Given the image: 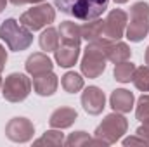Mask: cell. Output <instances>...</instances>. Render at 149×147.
Wrapping results in <instances>:
<instances>
[{
    "label": "cell",
    "instance_id": "obj_1",
    "mask_svg": "<svg viewBox=\"0 0 149 147\" xmlns=\"http://www.w3.org/2000/svg\"><path fill=\"white\" fill-rule=\"evenodd\" d=\"M109 47H111V40L104 37L87 43L83 55H81V62H80V69H81L83 76L94 80V78H99L104 73Z\"/></svg>",
    "mask_w": 149,
    "mask_h": 147
},
{
    "label": "cell",
    "instance_id": "obj_2",
    "mask_svg": "<svg viewBox=\"0 0 149 147\" xmlns=\"http://www.w3.org/2000/svg\"><path fill=\"white\" fill-rule=\"evenodd\" d=\"M54 5L80 21L99 19L109 5V0H54Z\"/></svg>",
    "mask_w": 149,
    "mask_h": 147
},
{
    "label": "cell",
    "instance_id": "obj_3",
    "mask_svg": "<svg viewBox=\"0 0 149 147\" xmlns=\"http://www.w3.org/2000/svg\"><path fill=\"white\" fill-rule=\"evenodd\" d=\"M0 38L2 42H5L9 50L23 52L33 43V31L19 21H16L14 17H9L0 24Z\"/></svg>",
    "mask_w": 149,
    "mask_h": 147
},
{
    "label": "cell",
    "instance_id": "obj_4",
    "mask_svg": "<svg viewBox=\"0 0 149 147\" xmlns=\"http://www.w3.org/2000/svg\"><path fill=\"white\" fill-rule=\"evenodd\" d=\"M127 130H128L127 118L121 112L113 111L111 114H108L102 119V123L95 128L94 135H95V139L102 140L104 146L108 147V146H111V144H116L118 140H121L123 135L127 133Z\"/></svg>",
    "mask_w": 149,
    "mask_h": 147
},
{
    "label": "cell",
    "instance_id": "obj_5",
    "mask_svg": "<svg viewBox=\"0 0 149 147\" xmlns=\"http://www.w3.org/2000/svg\"><path fill=\"white\" fill-rule=\"evenodd\" d=\"M149 33V3L135 2L130 7V23H127L125 35L130 42H142Z\"/></svg>",
    "mask_w": 149,
    "mask_h": 147
},
{
    "label": "cell",
    "instance_id": "obj_6",
    "mask_svg": "<svg viewBox=\"0 0 149 147\" xmlns=\"http://www.w3.org/2000/svg\"><path fill=\"white\" fill-rule=\"evenodd\" d=\"M31 80L23 73H10L3 85H2V95L7 102H12V104H17V102H23L30 92H31Z\"/></svg>",
    "mask_w": 149,
    "mask_h": 147
},
{
    "label": "cell",
    "instance_id": "obj_7",
    "mask_svg": "<svg viewBox=\"0 0 149 147\" xmlns=\"http://www.w3.org/2000/svg\"><path fill=\"white\" fill-rule=\"evenodd\" d=\"M54 21H56V9L50 3H45V2H42L35 7H31L30 10L23 12L21 17H19V23L24 24L31 31H38V30L49 26Z\"/></svg>",
    "mask_w": 149,
    "mask_h": 147
},
{
    "label": "cell",
    "instance_id": "obj_8",
    "mask_svg": "<svg viewBox=\"0 0 149 147\" xmlns=\"http://www.w3.org/2000/svg\"><path fill=\"white\" fill-rule=\"evenodd\" d=\"M5 135L12 142L26 144L35 135V125L28 118H12L5 125Z\"/></svg>",
    "mask_w": 149,
    "mask_h": 147
},
{
    "label": "cell",
    "instance_id": "obj_9",
    "mask_svg": "<svg viewBox=\"0 0 149 147\" xmlns=\"http://www.w3.org/2000/svg\"><path fill=\"white\" fill-rule=\"evenodd\" d=\"M127 23H128V14L121 9H113L104 19V38L111 42L121 40L127 30Z\"/></svg>",
    "mask_w": 149,
    "mask_h": 147
},
{
    "label": "cell",
    "instance_id": "obj_10",
    "mask_svg": "<svg viewBox=\"0 0 149 147\" xmlns=\"http://www.w3.org/2000/svg\"><path fill=\"white\" fill-rule=\"evenodd\" d=\"M81 106L87 114L97 116L106 107V95L99 87H87L81 94Z\"/></svg>",
    "mask_w": 149,
    "mask_h": 147
},
{
    "label": "cell",
    "instance_id": "obj_11",
    "mask_svg": "<svg viewBox=\"0 0 149 147\" xmlns=\"http://www.w3.org/2000/svg\"><path fill=\"white\" fill-rule=\"evenodd\" d=\"M54 68V62L52 59L47 55V52H35L31 54L26 62H24V69L26 73L31 74V76H38V74H43V73H49L52 71Z\"/></svg>",
    "mask_w": 149,
    "mask_h": 147
},
{
    "label": "cell",
    "instance_id": "obj_12",
    "mask_svg": "<svg viewBox=\"0 0 149 147\" xmlns=\"http://www.w3.org/2000/svg\"><path fill=\"white\" fill-rule=\"evenodd\" d=\"M31 85H33L35 94H38L40 97H50V95H54V94H56V90H57L59 78L52 73V71H49V73L33 76Z\"/></svg>",
    "mask_w": 149,
    "mask_h": 147
},
{
    "label": "cell",
    "instance_id": "obj_13",
    "mask_svg": "<svg viewBox=\"0 0 149 147\" xmlns=\"http://www.w3.org/2000/svg\"><path fill=\"white\" fill-rule=\"evenodd\" d=\"M134 102H135L134 94L130 90H125V88L113 90L111 97H109V106L113 107V111L121 112V114H127L134 109Z\"/></svg>",
    "mask_w": 149,
    "mask_h": 147
},
{
    "label": "cell",
    "instance_id": "obj_14",
    "mask_svg": "<svg viewBox=\"0 0 149 147\" xmlns=\"http://www.w3.org/2000/svg\"><path fill=\"white\" fill-rule=\"evenodd\" d=\"M76 119H78V112H76L73 107H59V109H56L50 114L49 125H50L52 128L64 130V128H70Z\"/></svg>",
    "mask_w": 149,
    "mask_h": 147
},
{
    "label": "cell",
    "instance_id": "obj_15",
    "mask_svg": "<svg viewBox=\"0 0 149 147\" xmlns=\"http://www.w3.org/2000/svg\"><path fill=\"white\" fill-rule=\"evenodd\" d=\"M59 38L64 45H71V47H80L81 43V31L80 26L73 21H63L57 28Z\"/></svg>",
    "mask_w": 149,
    "mask_h": 147
},
{
    "label": "cell",
    "instance_id": "obj_16",
    "mask_svg": "<svg viewBox=\"0 0 149 147\" xmlns=\"http://www.w3.org/2000/svg\"><path fill=\"white\" fill-rule=\"evenodd\" d=\"M80 57V47H71V45H59L54 50V59L57 62V66L61 68H71L76 64Z\"/></svg>",
    "mask_w": 149,
    "mask_h": 147
},
{
    "label": "cell",
    "instance_id": "obj_17",
    "mask_svg": "<svg viewBox=\"0 0 149 147\" xmlns=\"http://www.w3.org/2000/svg\"><path fill=\"white\" fill-rule=\"evenodd\" d=\"M80 31H81V38L87 40V43L99 40V38L104 37V21L101 17L92 19V21H85V24L80 26Z\"/></svg>",
    "mask_w": 149,
    "mask_h": 147
},
{
    "label": "cell",
    "instance_id": "obj_18",
    "mask_svg": "<svg viewBox=\"0 0 149 147\" xmlns=\"http://www.w3.org/2000/svg\"><path fill=\"white\" fill-rule=\"evenodd\" d=\"M59 31L52 26H47V30L42 31V35L38 37V43H40V49L43 52H54L57 47H59Z\"/></svg>",
    "mask_w": 149,
    "mask_h": 147
},
{
    "label": "cell",
    "instance_id": "obj_19",
    "mask_svg": "<svg viewBox=\"0 0 149 147\" xmlns=\"http://www.w3.org/2000/svg\"><path fill=\"white\" fill-rule=\"evenodd\" d=\"M130 57H132V50H130V47L125 42H120V40L118 42H111L108 61H111L113 64H118V62L130 61Z\"/></svg>",
    "mask_w": 149,
    "mask_h": 147
},
{
    "label": "cell",
    "instance_id": "obj_20",
    "mask_svg": "<svg viewBox=\"0 0 149 147\" xmlns=\"http://www.w3.org/2000/svg\"><path fill=\"white\" fill-rule=\"evenodd\" d=\"M64 133L59 130V128H54V130H47L40 139H37L33 144L35 146H52V147H57V146H64Z\"/></svg>",
    "mask_w": 149,
    "mask_h": 147
},
{
    "label": "cell",
    "instance_id": "obj_21",
    "mask_svg": "<svg viewBox=\"0 0 149 147\" xmlns=\"http://www.w3.org/2000/svg\"><path fill=\"white\" fill-rule=\"evenodd\" d=\"M61 85H63V88H64L68 94H76V92L83 90V85H85V83H83V78L78 73L68 71V73L61 78Z\"/></svg>",
    "mask_w": 149,
    "mask_h": 147
},
{
    "label": "cell",
    "instance_id": "obj_22",
    "mask_svg": "<svg viewBox=\"0 0 149 147\" xmlns=\"http://www.w3.org/2000/svg\"><path fill=\"white\" fill-rule=\"evenodd\" d=\"M134 73H135V64H132L130 61L114 64V71H113V74H114V80L120 81V83H130Z\"/></svg>",
    "mask_w": 149,
    "mask_h": 147
},
{
    "label": "cell",
    "instance_id": "obj_23",
    "mask_svg": "<svg viewBox=\"0 0 149 147\" xmlns=\"http://www.w3.org/2000/svg\"><path fill=\"white\" fill-rule=\"evenodd\" d=\"M132 81L135 85L137 90L141 92H149V66H141V68H135V73L132 76Z\"/></svg>",
    "mask_w": 149,
    "mask_h": 147
},
{
    "label": "cell",
    "instance_id": "obj_24",
    "mask_svg": "<svg viewBox=\"0 0 149 147\" xmlns=\"http://www.w3.org/2000/svg\"><path fill=\"white\" fill-rule=\"evenodd\" d=\"M135 118L141 123L149 121V94H142L135 106Z\"/></svg>",
    "mask_w": 149,
    "mask_h": 147
},
{
    "label": "cell",
    "instance_id": "obj_25",
    "mask_svg": "<svg viewBox=\"0 0 149 147\" xmlns=\"http://www.w3.org/2000/svg\"><path fill=\"white\" fill-rule=\"evenodd\" d=\"M90 140H92V139L88 137L87 132H74V133H71V135L64 140V146H68V147H81V146H88Z\"/></svg>",
    "mask_w": 149,
    "mask_h": 147
},
{
    "label": "cell",
    "instance_id": "obj_26",
    "mask_svg": "<svg viewBox=\"0 0 149 147\" xmlns=\"http://www.w3.org/2000/svg\"><path fill=\"white\" fill-rule=\"evenodd\" d=\"M121 142H123V146H125V147H128V146H144V147H148V146H149L148 142H146L142 137H139L137 133H135V135H132V137H127V139H123Z\"/></svg>",
    "mask_w": 149,
    "mask_h": 147
},
{
    "label": "cell",
    "instance_id": "obj_27",
    "mask_svg": "<svg viewBox=\"0 0 149 147\" xmlns=\"http://www.w3.org/2000/svg\"><path fill=\"white\" fill-rule=\"evenodd\" d=\"M139 137H142L146 142L149 144V121H146V123H142L139 128H137V132H135Z\"/></svg>",
    "mask_w": 149,
    "mask_h": 147
},
{
    "label": "cell",
    "instance_id": "obj_28",
    "mask_svg": "<svg viewBox=\"0 0 149 147\" xmlns=\"http://www.w3.org/2000/svg\"><path fill=\"white\" fill-rule=\"evenodd\" d=\"M5 62H7V50H5V47L0 43V74H2L3 68H5Z\"/></svg>",
    "mask_w": 149,
    "mask_h": 147
},
{
    "label": "cell",
    "instance_id": "obj_29",
    "mask_svg": "<svg viewBox=\"0 0 149 147\" xmlns=\"http://www.w3.org/2000/svg\"><path fill=\"white\" fill-rule=\"evenodd\" d=\"M12 5H24V3H30V0H9Z\"/></svg>",
    "mask_w": 149,
    "mask_h": 147
},
{
    "label": "cell",
    "instance_id": "obj_30",
    "mask_svg": "<svg viewBox=\"0 0 149 147\" xmlns=\"http://www.w3.org/2000/svg\"><path fill=\"white\" fill-rule=\"evenodd\" d=\"M7 2H9V0H0V12L7 7Z\"/></svg>",
    "mask_w": 149,
    "mask_h": 147
},
{
    "label": "cell",
    "instance_id": "obj_31",
    "mask_svg": "<svg viewBox=\"0 0 149 147\" xmlns=\"http://www.w3.org/2000/svg\"><path fill=\"white\" fill-rule=\"evenodd\" d=\"M146 64L149 66V45H148V50H146Z\"/></svg>",
    "mask_w": 149,
    "mask_h": 147
},
{
    "label": "cell",
    "instance_id": "obj_32",
    "mask_svg": "<svg viewBox=\"0 0 149 147\" xmlns=\"http://www.w3.org/2000/svg\"><path fill=\"white\" fill-rule=\"evenodd\" d=\"M42 2H45V0H30V3H42Z\"/></svg>",
    "mask_w": 149,
    "mask_h": 147
},
{
    "label": "cell",
    "instance_id": "obj_33",
    "mask_svg": "<svg viewBox=\"0 0 149 147\" xmlns=\"http://www.w3.org/2000/svg\"><path fill=\"white\" fill-rule=\"evenodd\" d=\"M128 0H114V3H127Z\"/></svg>",
    "mask_w": 149,
    "mask_h": 147
},
{
    "label": "cell",
    "instance_id": "obj_34",
    "mask_svg": "<svg viewBox=\"0 0 149 147\" xmlns=\"http://www.w3.org/2000/svg\"><path fill=\"white\" fill-rule=\"evenodd\" d=\"M2 85H3V81H2V76H0V92H2Z\"/></svg>",
    "mask_w": 149,
    "mask_h": 147
}]
</instances>
